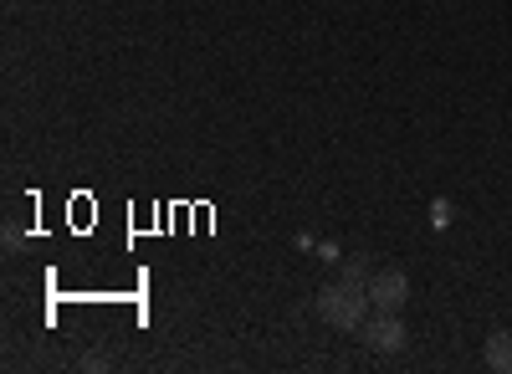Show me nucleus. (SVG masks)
<instances>
[{
    "label": "nucleus",
    "instance_id": "f257e3e1",
    "mask_svg": "<svg viewBox=\"0 0 512 374\" xmlns=\"http://www.w3.org/2000/svg\"><path fill=\"white\" fill-rule=\"evenodd\" d=\"M318 318L328 323V328H344V334H359L364 328V318H369V282H359V277H344L338 272V282H328V287H318Z\"/></svg>",
    "mask_w": 512,
    "mask_h": 374
},
{
    "label": "nucleus",
    "instance_id": "f03ea898",
    "mask_svg": "<svg viewBox=\"0 0 512 374\" xmlns=\"http://www.w3.org/2000/svg\"><path fill=\"white\" fill-rule=\"evenodd\" d=\"M359 334H364V344H369L374 354H400V349H405V339H410L395 308H374V313L364 318Z\"/></svg>",
    "mask_w": 512,
    "mask_h": 374
},
{
    "label": "nucleus",
    "instance_id": "7ed1b4c3",
    "mask_svg": "<svg viewBox=\"0 0 512 374\" xmlns=\"http://www.w3.org/2000/svg\"><path fill=\"white\" fill-rule=\"evenodd\" d=\"M405 298H410V277L400 272V267H384V272H374L369 277V303L374 308H405Z\"/></svg>",
    "mask_w": 512,
    "mask_h": 374
},
{
    "label": "nucleus",
    "instance_id": "20e7f679",
    "mask_svg": "<svg viewBox=\"0 0 512 374\" xmlns=\"http://www.w3.org/2000/svg\"><path fill=\"white\" fill-rule=\"evenodd\" d=\"M482 359H487V369L512 374V328H492V334L482 339Z\"/></svg>",
    "mask_w": 512,
    "mask_h": 374
},
{
    "label": "nucleus",
    "instance_id": "39448f33",
    "mask_svg": "<svg viewBox=\"0 0 512 374\" xmlns=\"http://www.w3.org/2000/svg\"><path fill=\"white\" fill-rule=\"evenodd\" d=\"M431 221H436V231H446V226H451V205H446V200H436V205H431Z\"/></svg>",
    "mask_w": 512,
    "mask_h": 374
}]
</instances>
